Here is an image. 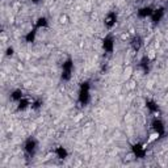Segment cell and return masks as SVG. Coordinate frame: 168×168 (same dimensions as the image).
<instances>
[{
    "instance_id": "cell-1",
    "label": "cell",
    "mask_w": 168,
    "mask_h": 168,
    "mask_svg": "<svg viewBox=\"0 0 168 168\" xmlns=\"http://www.w3.org/2000/svg\"><path fill=\"white\" fill-rule=\"evenodd\" d=\"M155 57H156V51H155L154 49H151V50L147 53V58H148V59H154Z\"/></svg>"
},
{
    "instance_id": "cell-2",
    "label": "cell",
    "mask_w": 168,
    "mask_h": 168,
    "mask_svg": "<svg viewBox=\"0 0 168 168\" xmlns=\"http://www.w3.org/2000/svg\"><path fill=\"white\" fill-rule=\"evenodd\" d=\"M158 137H159V134H158V133H152V134L150 135V139H148V141H154V139H156Z\"/></svg>"
}]
</instances>
